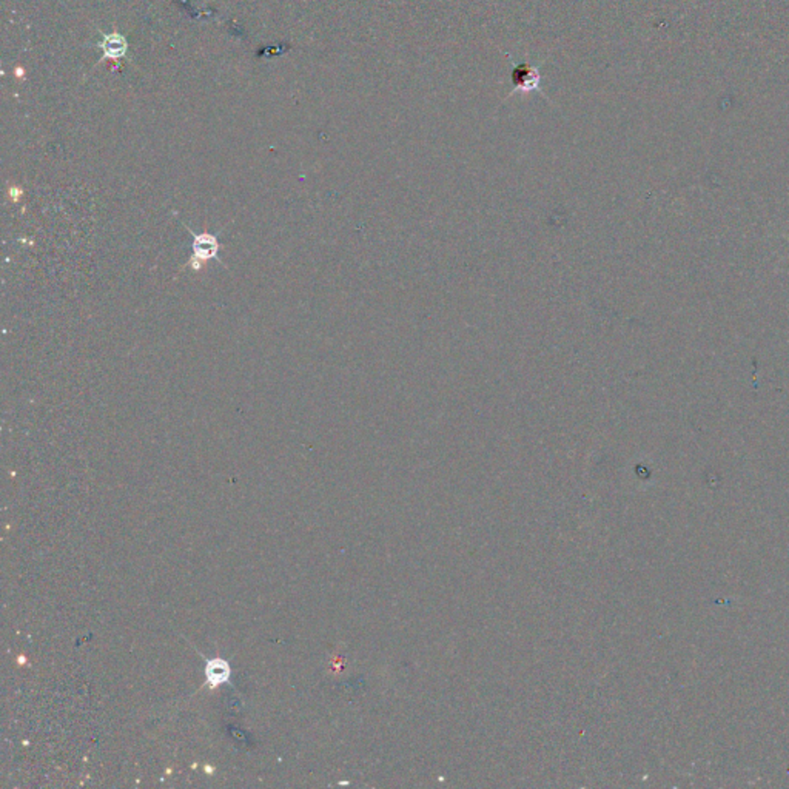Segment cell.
Returning <instances> with one entry per match:
<instances>
[{
    "mask_svg": "<svg viewBox=\"0 0 789 789\" xmlns=\"http://www.w3.org/2000/svg\"><path fill=\"white\" fill-rule=\"evenodd\" d=\"M540 82H541L540 67L530 65L529 62H521V64H518L512 71V90L509 93V96L515 95V93H518V91L519 93H530V91L543 93L540 89Z\"/></svg>",
    "mask_w": 789,
    "mask_h": 789,
    "instance_id": "1",
    "label": "cell"
},
{
    "mask_svg": "<svg viewBox=\"0 0 789 789\" xmlns=\"http://www.w3.org/2000/svg\"><path fill=\"white\" fill-rule=\"evenodd\" d=\"M193 236H195V242H193L191 267L195 268V270H199L207 261L219 259L217 258L219 242L216 239V236H213L210 233H200V235L193 233Z\"/></svg>",
    "mask_w": 789,
    "mask_h": 789,
    "instance_id": "2",
    "label": "cell"
},
{
    "mask_svg": "<svg viewBox=\"0 0 789 789\" xmlns=\"http://www.w3.org/2000/svg\"><path fill=\"white\" fill-rule=\"evenodd\" d=\"M205 674H207V683H209L211 690H215V687L221 683L230 681L231 671L227 661L222 659H213L207 661Z\"/></svg>",
    "mask_w": 789,
    "mask_h": 789,
    "instance_id": "3",
    "label": "cell"
},
{
    "mask_svg": "<svg viewBox=\"0 0 789 789\" xmlns=\"http://www.w3.org/2000/svg\"><path fill=\"white\" fill-rule=\"evenodd\" d=\"M102 48L105 51V56H108V58H113V59H117V58H121V56H123L125 51H127V42H125L122 36H117V34L106 36L104 43H102Z\"/></svg>",
    "mask_w": 789,
    "mask_h": 789,
    "instance_id": "4",
    "label": "cell"
}]
</instances>
